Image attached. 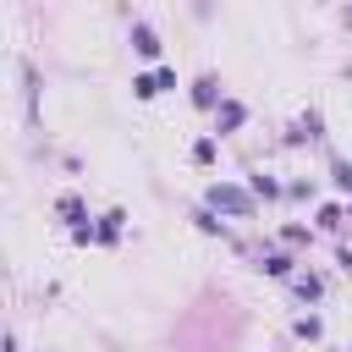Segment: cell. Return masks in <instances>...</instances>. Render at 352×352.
<instances>
[{"label": "cell", "instance_id": "12", "mask_svg": "<svg viewBox=\"0 0 352 352\" xmlns=\"http://www.w3.org/2000/svg\"><path fill=\"white\" fill-rule=\"evenodd\" d=\"M192 220H198V231H209V236L231 242V226H226V220H214V209H192Z\"/></svg>", "mask_w": 352, "mask_h": 352}, {"label": "cell", "instance_id": "9", "mask_svg": "<svg viewBox=\"0 0 352 352\" xmlns=\"http://www.w3.org/2000/svg\"><path fill=\"white\" fill-rule=\"evenodd\" d=\"M248 192H253V198H280V192H286V182L264 176V170H248Z\"/></svg>", "mask_w": 352, "mask_h": 352}, {"label": "cell", "instance_id": "1", "mask_svg": "<svg viewBox=\"0 0 352 352\" xmlns=\"http://www.w3.org/2000/svg\"><path fill=\"white\" fill-rule=\"evenodd\" d=\"M204 209H214V214H231V220H248V214L258 209V198H253L248 187H236V182H214V187L204 192Z\"/></svg>", "mask_w": 352, "mask_h": 352}, {"label": "cell", "instance_id": "4", "mask_svg": "<svg viewBox=\"0 0 352 352\" xmlns=\"http://www.w3.org/2000/svg\"><path fill=\"white\" fill-rule=\"evenodd\" d=\"M242 121H248V104H242V99H231V94H226V99H220V110H214V132H220V138H226V132H236V126H242Z\"/></svg>", "mask_w": 352, "mask_h": 352}, {"label": "cell", "instance_id": "19", "mask_svg": "<svg viewBox=\"0 0 352 352\" xmlns=\"http://www.w3.org/2000/svg\"><path fill=\"white\" fill-rule=\"evenodd\" d=\"M6 352H16V336H6Z\"/></svg>", "mask_w": 352, "mask_h": 352}, {"label": "cell", "instance_id": "16", "mask_svg": "<svg viewBox=\"0 0 352 352\" xmlns=\"http://www.w3.org/2000/svg\"><path fill=\"white\" fill-rule=\"evenodd\" d=\"M192 160L209 165V160H214V138H198V143H192Z\"/></svg>", "mask_w": 352, "mask_h": 352}, {"label": "cell", "instance_id": "6", "mask_svg": "<svg viewBox=\"0 0 352 352\" xmlns=\"http://www.w3.org/2000/svg\"><path fill=\"white\" fill-rule=\"evenodd\" d=\"M258 270H264V275H275V280H292V275H297V258H292V253H275V248H270Z\"/></svg>", "mask_w": 352, "mask_h": 352}, {"label": "cell", "instance_id": "14", "mask_svg": "<svg viewBox=\"0 0 352 352\" xmlns=\"http://www.w3.org/2000/svg\"><path fill=\"white\" fill-rule=\"evenodd\" d=\"M292 330H297L302 341H319V336H324V319H319V314H302V319H297Z\"/></svg>", "mask_w": 352, "mask_h": 352}, {"label": "cell", "instance_id": "13", "mask_svg": "<svg viewBox=\"0 0 352 352\" xmlns=\"http://www.w3.org/2000/svg\"><path fill=\"white\" fill-rule=\"evenodd\" d=\"M330 182H336L341 192H352V160H341V154H330Z\"/></svg>", "mask_w": 352, "mask_h": 352}, {"label": "cell", "instance_id": "2", "mask_svg": "<svg viewBox=\"0 0 352 352\" xmlns=\"http://www.w3.org/2000/svg\"><path fill=\"white\" fill-rule=\"evenodd\" d=\"M126 44H132L143 60H160V50H165V44H160V33H154L143 16H132V28H126Z\"/></svg>", "mask_w": 352, "mask_h": 352}, {"label": "cell", "instance_id": "15", "mask_svg": "<svg viewBox=\"0 0 352 352\" xmlns=\"http://www.w3.org/2000/svg\"><path fill=\"white\" fill-rule=\"evenodd\" d=\"M319 226H324V231H336V226H346V209H336V204H324V209H319Z\"/></svg>", "mask_w": 352, "mask_h": 352}, {"label": "cell", "instance_id": "10", "mask_svg": "<svg viewBox=\"0 0 352 352\" xmlns=\"http://www.w3.org/2000/svg\"><path fill=\"white\" fill-rule=\"evenodd\" d=\"M55 214H60L72 231H82V220H88V209H82V198H77V192H66V198L55 204Z\"/></svg>", "mask_w": 352, "mask_h": 352}, {"label": "cell", "instance_id": "3", "mask_svg": "<svg viewBox=\"0 0 352 352\" xmlns=\"http://www.w3.org/2000/svg\"><path fill=\"white\" fill-rule=\"evenodd\" d=\"M165 88H176V72H170V66H154V72H138V77H132V94H138V99H154V94H165Z\"/></svg>", "mask_w": 352, "mask_h": 352}, {"label": "cell", "instance_id": "8", "mask_svg": "<svg viewBox=\"0 0 352 352\" xmlns=\"http://www.w3.org/2000/svg\"><path fill=\"white\" fill-rule=\"evenodd\" d=\"M319 126H324V121H319V110H308V116H302V121L286 132V143H314V138H324Z\"/></svg>", "mask_w": 352, "mask_h": 352}, {"label": "cell", "instance_id": "17", "mask_svg": "<svg viewBox=\"0 0 352 352\" xmlns=\"http://www.w3.org/2000/svg\"><path fill=\"white\" fill-rule=\"evenodd\" d=\"M280 236H286V242H292V248H308V236H314V231H308V226H286V231H280Z\"/></svg>", "mask_w": 352, "mask_h": 352}, {"label": "cell", "instance_id": "18", "mask_svg": "<svg viewBox=\"0 0 352 352\" xmlns=\"http://www.w3.org/2000/svg\"><path fill=\"white\" fill-rule=\"evenodd\" d=\"M336 264H341V270L352 275V248H341V253H336Z\"/></svg>", "mask_w": 352, "mask_h": 352}, {"label": "cell", "instance_id": "5", "mask_svg": "<svg viewBox=\"0 0 352 352\" xmlns=\"http://www.w3.org/2000/svg\"><path fill=\"white\" fill-rule=\"evenodd\" d=\"M220 99H226V94H220V82H214L209 72L192 77V104H198V110H220Z\"/></svg>", "mask_w": 352, "mask_h": 352}, {"label": "cell", "instance_id": "11", "mask_svg": "<svg viewBox=\"0 0 352 352\" xmlns=\"http://www.w3.org/2000/svg\"><path fill=\"white\" fill-rule=\"evenodd\" d=\"M121 226H126V214H121V209H104V214H99V236H94V242H116V236H121Z\"/></svg>", "mask_w": 352, "mask_h": 352}, {"label": "cell", "instance_id": "7", "mask_svg": "<svg viewBox=\"0 0 352 352\" xmlns=\"http://www.w3.org/2000/svg\"><path fill=\"white\" fill-rule=\"evenodd\" d=\"M292 292H297L302 302H319V297H324V280H319L314 270H297V275H292Z\"/></svg>", "mask_w": 352, "mask_h": 352}]
</instances>
